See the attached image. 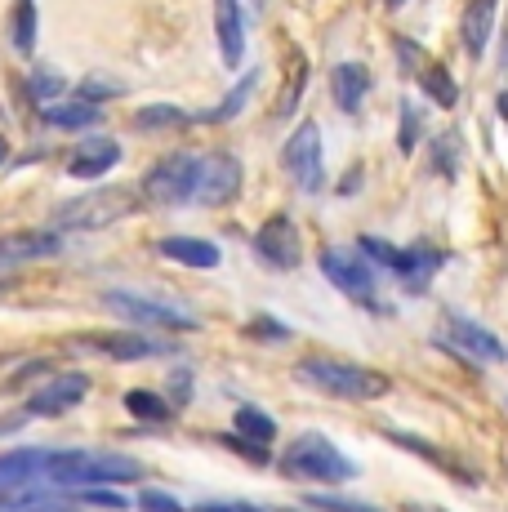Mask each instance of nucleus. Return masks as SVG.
<instances>
[{"mask_svg":"<svg viewBox=\"0 0 508 512\" xmlns=\"http://www.w3.org/2000/svg\"><path fill=\"white\" fill-rule=\"evenodd\" d=\"M308 81V58H295L290 63V85L281 90V103H277V116H290L295 112V94H299V85Z\"/></svg>","mask_w":508,"mask_h":512,"instance_id":"28","label":"nucleus"},{"mask_svg":"<svg viewBox=\"0 0 508 512\" xmlns=\"http://www.w3.org/2000/svg\"><path fill=\"white\" fill-rule=\"evenodd\" d=\"M419 143V112L415 107H402V134H397V147H402V152H410V147Z\"/></svg>","mask_w":508,"mask_h":512,"instance_id":"34","label":"nucleus"},{"mask_svg":"<svg viewBox=\"0 0 508 512\" xmlns=\"http://www.w3.org/2000/svg\"><path fill=\"white\" fill-rule=\"evenodd\" d=\"M170 397H174V406H188L192 401V370L188 366H179L170 374Z\"/></svg>","mask_w":508,"mask_h":512,"instance_id":"35","label":"nucleus"},{"mask_svg":"<svg viewBox=\"0 0 508 512\" xmlns=\"http://www.w3.org/2000/svg\"><path fill=\"white\" fill-rule=\"evenodd\" d=\"M437 268H442V250H433V245H410V250L397 254L393 277H402L410 294H424L428 281L437 277Z\"/></svg>","mask_w":508,"mask_h":512,"instance_id":"17","label":"nucleus"},{"mask_svg":"<svg viewBox=\"0 0 508 512\" xmlns=\"http://www.w3.org/2000/svg\"><path fill=\"white\" fill-rule=\"evenodd\" d=\"M223 446H232V450H237V455H246L250 459V464H268V446H259V441H250V437H241V432H237V437H232V432H228V437H223Z\"/></svg>","mask_w":508,"mask_h":512,"instance_id":"32","label":"nucleus"},{"mask_svg":"<svg viewBox=\"0 0 508 512\" xmlns=\"http://www.w3.org/2000/svg\"><path fill=\"white\" fill-rule=\"evenodd\" d=\"M232 428H237L241 437L259 441V446H268V441L277 437V419H272V415H263L259 406H241L237 415H232Z\"/></svg>","mask_w":508,"mask_h":512,"instance_id":"25","label":"nucleus"},{"mask_svg":"<svg viewBox=\"0 0 508 512\" xmlns=\"http://www.w3.org/2000/svg\"><path fill=\"white\" fill-rule=\"evenodd\" d=\"M14 45L23 49V54L36 45V5L32 0H18V9H14Z\"/></svg>","mask_w":508,"mask_h":512,"instance_id":"27","label":"nucleus"},{"mask_svg":"<svg viewBox=\"0 0 508 512\" xmlns=\"http://www.w3.org/2000/svg\"><path fill=\"white\" fill-rule=\"evenodd\" d=\"M406 512H446V508H437V504H406Z\"/></svg>","mask_w":508,"mask_h":512,"instance_id":"38","label":"nucleus"},{"mask_svg":"<svg viewBox=\"0 0 508 512\" xmlns=\"http://www.w3.org/2000/svg\"><path fill=\"white\" fill-rule=\"evenodd\" d=\"M232 512H263V508H250V504H241V508H232Z\"/></svg>","mask_w":508,"mask_h":512,"instance_id":"40","label":"nucleus"},{"mask_svg":"<svg viewBox=\"0 0 508 512\" xmlns=\"http://www.w3.org/2000/svg\"><path fill=\"white\" fill-rule=\"evenodd\" d=\"M254 90H259V72H246V76H241V81H237V90H232V94H223V103L219 107H205V112H197V116H192V121H232V116H241V112H246V103H250V94Z\"/></svg>","mask_w":508,"mask_h":512,"instance_id":"22","label":"nucleus"},{"mask_svg":"<svg viewBox=\"0 0 508 512\" xmlns=\"http://www.w3.org/2000/svg\"><path fill=\"white\" fill-rule=\"evenodd\" d=\"M32 94L41 98V103H45V98H58V94H63V76L50 72V67H36V76H32Z\"/></svg>","mask_w":508,"mask_h":512,"instance_id":"31","label":"nucleus"},{"mask_svg":"<svg viewBox=\"0 0 508 512\" xmlns=\"http://www.w3.org/2000/svg\"><path fill=\"white\" fill-rule=\"evenodd\" d=\"M85 348H94V352H103V357H112V361H148V357H165V352H174V343H165V339H148V334H121V330H112V334H85Z\"/></svg>","mask_w":508,"mask_h":512,"instance_id":"11","label":"nucleus"},{"mask_svg":"<svg viewBox=\"0 0 508 512\" xmlns=\"http://www.w3.org/2000/svg\"><path fill=\"white\" fill-rule=\"evenodd\" d=\"M41 116H45V125H58V130H85V125L99 121V103H85V98H72V103H45Z\"/></svg>","mask_w":508,"mask_h":512,"instance_id":"21","label":"nucleus"},{"mask_svg":"<svg viewBox=\"0 0 508 512\" xmlns=\"http://www.w3.org/2000/svg\"><path fill=\"white\" fill-rule=\"evenodd\" d=\"M250 330L254 334H272V339H286V326H277V321H254Z\"/></svg>","mask_w":508,"mask_h":512,"instance_id":"37","label":"nucleus"},{"mask_svg":"<svg viewBox=\"0 0 508 512\" xmlns=\"http://www.w3.org/2000/svg\"><path fill=\"white\" fill-rule=\"evenodd\" d=\"M214 32H219L223 67L237 72L246 63V27H241V0H214Z\"/></svg>","mask_w":508,"mask_h":512,"instance_id":"14","label":"nucleus"},{"mask_svg":"<svg viewBox=\"0 0 508 512\" xmlns=\"http://www.w3.org/2000/svg\"><path fill=\"white\" fill-rule=\"evenodd\" d=\"M393 5H402V0H393Z\"/></svg>","mask_w":508,"mask_h":512,"instance_id":"41","label":"nucleus"},{"mask_svg":"<svg viewBox=\"0 0 508 512\" xmlns=\"http://www.w3.org/2000/svg\"><path fill=\"white\" fill-rule=\"evenodd\" d=\"M125 410H130L134 419H143V423H165L170 419V406H165L156 392L148 388H134V392H125Z\"/></svg>","mask_w":508,"mask_h":512,"instance_id":"26","label":"nucleus"},{"mask_svg":"<svg viewBox=\"0 0 508 512\" xmlns=\"http://www.w3.org/2000/svg\"><path fill=\"white\" fill-rule=\"evenodd\" d=\"M321 272H326V281L335 285L339 294H348V299L361 303V308L388 312V303L375 294V272H370L353 250H335V245H330V250H321Z\"/></svg>","mask_w":508,"mask_h":512,"instance_id":"5","label":"nucleus"},{"mask_svg":"<svg viewBox=\"0 0 508 512\" xmlns=\"http://www.w3.org/2000/svg\"><path fill=\"white\" fill-rule=\"evenodd\" d=\"M121 94V81H107V76H85L81 81V98L85 103H103V98Z\"/></svg>","mask_w":508,"mask_h":512,"instance_id":"30","label":"nucleus"},{"mask_svg":"<svg viewBox=\"0 0 508 512\" xmlns=\"http://www.w3.org/2000/svg\"><path fill=\"white\" fill-rule=\"evenodd\" d=\"M495 103H500V116H504V125H508V90H500V98H495Z\"/></svg>","mask_w":508,"mask_h":512,"instance_id":"39","label":"nucleus"},{"mask_svg":"<svg viewBox=\"0 0 508 512\" xmlns=\"http://www.w3.org/2000/svg\"><path fill=\"white\" fill-rule=\"evenodd\" d=\"M446 330H451V339H455L464 352H473L477 361H504V357H508V352L500 348V339H495L491 330H482L477 321L459 317V312H446Z\"/></svg>","mask_w":508,"mask_h":512,"instance_id":"18","label":"nucleus"},{"mask_svg":"<svg viewBox=\"0 0 508 512\" xmlns=\"http://www.w3.org/2000/svg\"><path fill=\"white\" fill-rule=\"evenodd\" d=\"M330 90H335V107L339 112H361V103H366L370 94V67L357 63V58H348V63H335V72H330Z\"/></svg>","mask_w":508,"mask_h":512,"instance_id":"16","label":"nucleus"},{"mask_svg":"<svg viewBox=\"0 0 508 512\" xmlns=\"http://www.w3.org/2000/svg\"><path fill=\"white\" fill-rule=\"evenodd\" d=\"M415 76H419V85H424V94L433 98L437 107H455V98H459V85H455V76L446 72L442 63H428V58H424Z\"/></svg>","mask_w":508,"mask_h":512,"instance_id":"23","label":"nucleus"},{"mask_svg":"<svg viewBox=\"0 0 508 512\" xmlns=\"http://www.w3.org/2000/svg\"><path fill=\"white\" fill-rule=\"evenodd\" d=\"M192 187H197V156L192 152H170L165 161H156L143 179V196L152 205H188Z\"/></svg>","mask_w":508,"mask_h":512,"instance_id":"6","label":"nucleus"},{"mask_svg":"<svg viewBox=\"0 0 508 512\" xmlns=\"http://www.w3.org/2000/svg\"><path fill=\"white\" fill-rule=\"evenodd\" d=\"M241 192V161L232 152H205L197 156V187L192 201L201 205H228Z\"/></svg>","mask_w":508,"mask_h":512,"instance_id":"7","label":"nucleus"},{"mask_svg":"<svg viewBox=\"0 0 508 512\" xmlns=\"http://www.w3.org/2000/svg\"><path fill=\"white\" fill-rule=\"evenodd\" d=\"M495 9H500V0H468L464 5V18H459V41H464V49L473 58H482L486 41H491Z\"/></svg>","mask_w":508,"mask_h":512,"instance_id":"19","label":"nucleus"},{"mask_svg":"<svg viewBox=\"0 0 508 512\" xmlns=\"http://www.w3.org/2000/svg\"><path fill=\"white\" fill-rule=\"evenodd\" d=\"M41 477L54 486H107V481H139L143 464L112 450H45Z\"/></svg>","mask_w":508,"mask_h":512,"instance_id":"1","label":"nucleus"},{"mask_svg":"<svg viewBox=\"0 0 508 512\" xmlns=\"http://www.w3.org/2000/svg\"><path fill=\"white\" fill-rule=\"evenodd\" d=\"M139 192L134 187H99V192H85V196H72L54 210V228L63 232H94V228H107V223L125 219V214L139 210Z\"/></svg>","mask_w":508,"mask_h":512,"instance_id":"3","label":"nucleus"},{"mask_svg":"<svg viewBox=\"0 0 508 512\" xmlns=\"http://www.w3.org/2000/svg\"><path fill=\"white\" fill-rule=\"evenodd\" d=\"M281 468L304 481H353L357 477L353 459H344V450L330 437H321V432H304V437L290 441L286 455H281Z\"/></svg>","mask_w":508,"mask_h":512,"instance_id":"4","label":"nucleus"},{"mask_svg":"<svg viewBox=\"0 0 508 512\" xmlns=\"http://www.w3.org/2000/svg\"><path fill=\"white\" fill-rule=\"evenodd\" d=\"M116 161H121V143L107 139V134H90V139L76 143L72 161H67V174H76V179H99Z\"/></svg>","mask_w":508,"mask_h":512,"instance_id":"15","label":"nucleus"},{"mask_svg":"<svg viewBox=\"0 0 508 512\" xmlns=\"http://www.w3.org/2000/svg\"><path fill=\"white\" fill-rule=\"evenodd\" d=\"M139 508H143V512H183V504H179V499L161 495V490H143Z\"/></svg>","mask_w":508,"mask_h":512,"instance_id":"36","label":"nucleus"},{"mask_svg":"<svg viewBox=\"0 0 508 512\" xmlns=\"http://www.w3.org/2000/svg\"><path fill=\"white\" fill-rule=\"evenodd\" d=\"M192 116L183 112V107H174V103H152V107H139L134 112V130H143V134H156V130H179V125H188Z\"/></svg>","mask_w":508,"mask_h":512,"instance_id":"24","label":"nucleus"},{"mask_svg":"<svg viewBox=\"0 0 508 512\" xmlns=\"http://www.w3.org/2000/svg\"><path fill=\"white\" fill-rule=\"evenodd\" d=\"M85 392H90V379H85V374H76V370L54 374L50 383H41V388L27 397V410H32V415H63V410H72Z\"/></svg>","mask_w":508,"mask_h":512,"instance_id":"12","label":"nucleus"},{"mask_svg":"<svg viewBox=\"0 0 508 512\" xmlns=\"http://www.w3.org/2000/svg\"><path fill=\"white\" fill-rule=\"evenodd\" d=\"M361 254H366L375 268H388V272H393V268H397V254H402V250H393V245L379 241V236H361Z\"/></svg>","mask_w":508,"mask_h":512,"instance_id":"29","label":"nucleus"},{"mask_svg":"<svg viewBox=\"0 0 508 512\" xmlns=\"http://www.w3.org/2000/svg\"><path fill=\"white\" fill-rule=\"evenodd\" d=\"M254 254H259L268 268H281V272H295L299 259H304V241H299V228L286 219V214H277V219H268L259 232H254Z\"/></svg>","mask_w":508,"mask_h":512,"instance_id":"10","label":"nucleus"},{"mask_svg":"<svg viewBox=\"0 0 508 512\" xmlns=\"http://www.w3.org/2000/svg\"><path fill=\"white\" fill-rule=\"evenodd\" d=\"M295 379L326 392V397H344V401H370V397H384L388 392L384 374L353 366V361H335V357H304L295 366Z\"/></svg>","mask_w":508,"mask_h":512,"instance_id":"2","label":"nucleus"},{"mask_svg":"<svg viewBox=\"0 0 508 512\" xmlns=\"http://www.w3.org/2000/svg\"><path fill=\"white\" fill-rule=\"evenodd\" d=\"M308 504L321 508V512H379V508H370V504H357V499H339V495H312Z\"/></svg>","mask_w":508,"mask_h":512,"instance_id":"33","label":"nucleus"},{"mask_svg":"<svg viewBox=\"0 0 508 512\" xmlns=\"http://www.w3.org/2000/svg\"><path fill=\"white\" fill-rule=\"evenodd\" d=\"M103 308L116 312V317H125V321H139V326H156V330H192L197 326V317H188V312H174V308H165V303L139 299V294H125V290H107Z\"/></svg>","mask_w":508,"mask_h":512,"instance_id":"9","label":"nucleus"},{"mask_svg":"<svg viewBox=\"0 0 508 512\" xmlns=\"http://www.w3.org/2000/svg\"><path fill=\"white\" fill-rule=\"evenodd\" d=\"M58 250H63L58 232H14V236H0V272L23 268V263H36V259H54Z\"/></svg>","mask_w":508,"mask_h":512,"instance_id":"13","label":"nucleus"},{"mask_svg":"<svg viewBox=\"0 0 508 512\" xmlns=\"http://www.w3.org/2000/svg\"><path fill=\"white\" fill-rule=\"evenodd\" d=\"M281 165H286L290 183L304 187V192H317L321 187V130L317 121H304L295 134L281 147Z\"/></svg>","mask_w":508,"mask_h":512,"instance_id":"8","label":"nucleus"},{"mask_svg":"<svg viewBox=\"0 0 508 512\" xmlns=\"http://www.w3.org/2000/svg\"><path fill=\"white\" fill-rule=\"evenodd\" d=\"M156 250L174 263H188V268H219V245L197 241V236H165V241H156Z\"/></svg>","mask_w":508,"mask_h":512,"instance_id":"20","label":"nucleus"}]
</instances>
